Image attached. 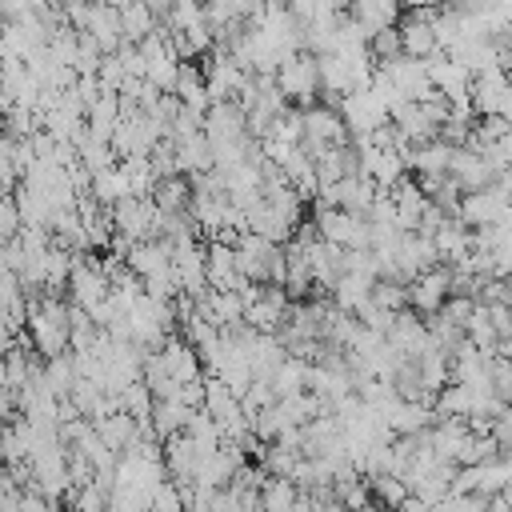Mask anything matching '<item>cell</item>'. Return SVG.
<instances>
[{"label": "cell", "instance_id": "cell-1", "mask_svg": "<svg viewBox=\"0 0 512 512\" xmlns=\"http://www.w3.org/2000/svg\"><path fill=\"white\" fill-rule=\"evenodd\" d=\"M316 232L320 240L336 244V248H372V236H368V216H356L348 208H336V204H324L316 208Z\"/></svg>", "mask_w": 512, "mask_h": 512}, {"label": "cell", "instance_id": "cell-2", "mask_svg": "<svg viewBox=\"0 0 512 512\" xmlns=\"http://www.w3.org/2000/svg\"><path fill=\"white\" fill-rule=\"evenodd\" d=\"M276 88L284 100H296V108H308L320 96V60L316 56H292L276 68Z\"/></svg>", "mask_w": 512, "mask_h": 512}, {"label": "cell", "instance_id": "cell-3", "mask_svg": "<svg viewBox=\"0 0 512 512\" xmlns=\"http://www.w3.org/2000/svg\"><path fill=\"white\" fill-rule=\"evenodd\" d=\"M508 208H512V188L496 180V184H488V188L464 192V196H460V204H456V220L484 228V224H496Z\"/></svg>", "mask_w": 512, "mask_h": 512}, {"label": "cell", "instance_id": "cell-4", "mask_svg": "<svg viewBox=\"0 0 512 512\" xmlns=\"http://www.w3.org/2000/svg\"><path fill=\"white\" fill-rule=\"evenodd\" d=\"M404 288H408V308H412V312H440L444 300L452 296V264H448V268L436 264V268L412 276Z\"/></svg>", "mask_w": 512, "mask_h": 512}, {"label": "cell", "instance_id": "cell-5", "mask_svg": "<svg viewBox=\"0 0 512 512\" xmlns=\"http://www.w3.org/2000/svg\"><path fill=\"white\" fill-rule=\"evenodd\" d=\"M428 80H432V88H436L440 96H448L452 104H468V96H472V72H468L456 56H448V52L428 56Z\"/></svg>", "mask_w": 512, "mask_h": 512}, {"label": "cell", "instance_id": "cell-6", "mask_svg": "<svg viewBox=\"0 0 512 512\" xmlns=\"http://www.w3.org/2000/svg\"><path fill=\"white\" fill-rule=\"evenodd\" d=\"M68 288H72V304L84 308V312H92L100 300H108L112 280L104 276L100 260H76L72 264V276H68Z\"/></svg>", "mask_w": 512, "mask_h": 512}, {"label": "cell", "instance_id": "cell-7", "mask_svg": "<svg viewBox=\"0 0 512 512\" xmlns=\"http://www.w3.org/2000/svg\"><path fill=\"white\" fill-rule=\"evenodd\" d=\"M244 132H248V112L236 100H212L208 104V112H204V136L212 144L244 140Z\"/></svg>", "mask_w": 512, "mask_h": 512}, {"label": "cell", "instance_id": "cell-8", "mask_svg": "<svg viewBox=\"0 0 512 512\" xmlns=\"http://www.w3.org/2000/svg\"><path fill=\"white\" fill-rule=\"evenodd\" d=\"M448 176L464 188V192H476V188H488V184H496L500 176H496V168L488 164V156L484 152H476V148H456L452 152V168H448Z\"/></svg>", "mask_w": 512, "mask_h": 512}, {"label": "cell", "instance_id": "cell-9", "mask_svg": "<svg viewBox=\"0 0 512 512\" xmlns=\"http://www.w3.org/2000/svg\"><path fill=\"white\" fill-rule=\"evenodd\" d=\"M204 272H208V288H232V292H240L248 284L240 276V268H236V244H224V240H208V248H204Z\"/></svg>", "mask_w": 512, "mask_h": 512}, {"label": "cell", "instance_id": "cell-10", "mask_svg": "<svg viewBox=\"0 0 512 512\" xmlns=\"http://www.w3.org/2000/svg\"><path fill=\"white\" fill-rule=\"evenodd\" d=\"M388 196H392V208H396V224H400V232H416L420 228V220H424V212H428V196H424V188H420V180H400V184H392L388 188Z\"/></svg>", "mask_w": 512, "mask_h": 512}, {"label": "cell", "instance_id": "cell-11", "mask_svg": "<svg viewBox=\"0 0 512 512\" xmlns=\"http://www.w3.org/2000/svg\"><path fill=\"white\" fill-rule=\"evenodd\" d=\"M280 244H272V240H264V236H256V232H244L240 240H236V268H240V276L244 280H268V260H272V252H276Z\"/></svg>", "mask_w": 512, "mask_h": 512}, {"label": "cell", "instance_id": "cell-12", "mask_svg": "<svg viewBox=\"0 0 512 512\" xmlns=\"http://www.w3.org/2000/svg\"><path fill=\"white\" fill-rule=\"evenodd\" d=\"M96 424V436L112 448V452H128L136 440H140V420L132 416V412H124V408H116V412H108V416H100V420H92Z\"/></svg>", "mask_w": 512, "mask_h": 512}, {"label": "cell", "instance_id": "cell-13", "mask_svg": "<svg viewBox=\"0 0 512 512\" xmlns=\"http://www.w3.org/2000/svg\"><path fill=\"white\" fill-rule=\"evenodd\" d=\"M124 260H128V268L144 280V276H152V272L172 268V244H168V240H136V244H128Z\"/></svg>", "mask_w": 512, "mask_h": 512}, {"label": "cell", "instance_id": "cell-14", "mask_svg": "<svg viewBox=\"0 0 512 512\" xmlns=\"http://www.w3.org/2000/svg\"><path fill=\"white\" fill-rule=\"evenodd\" d=\"M348 16L372 36L400 20V0H348Z\"/></svg>", "mask_w": 512, "mask_h": 512}, {"label": "cell", "instance_id": "cell-15", "mask_svg": "<svg viewBox=\"0 0 512 512\" xmlns=\"http://www.w3.org/2000/svg\"><path fill=\"white\" fill-rule=\"evenodd\" d=\"M452 144H444L440 136L436 140H424V144H412V152L404 156L408 168H416V176H440L452 168Z\"/></svg>", "mask_w": 512, "mask_h": 512}, {"label": "cell", "instance_id": "cell-16", "mask_svg": "<svg viewBox=\"0 0 512 512\" xmlns=\"http://www.w3.org/2000/svg\"><path fill=\"white\" fill-rule=\"evenodd\" d=\"M152 200H156V208H160L164 216H180V212L192 208V180H188L184 172L160 176L156 188H152Z\"/></svg>", "mask_w": 512, "mask_h": 512}, {"label": "cell", "instance_id": "cell-17", "mask_svg": "<svg viewBox=\"0 0 512 512\" xmlns=\"http://www.w3.org/2000/svg\"><path fill=\"white\" fill-rule=\"evenodd\" d=\"M372 284H376V280H364V276L340 272V276H336V284H332V304H336L340 312L360 316V312L372 304Z\"/></svg>", "mask_w": 512, "mask_h": 512}, {"label": "cell", "instance_id": "cell-18", "mask_svg": "<svg viewBox=\"0 0 512 512\" xmlns=\"http://www.w3.org/2000/svg\"><path fill=\"white\" fill-rule=\"evenodd\" d=\"M88 192L104 204V208H116L124 196H132V184H128V172H124V164H112V168H100V172H92V184H88Z\"/></svg>", "mask_w": 512, "mask_h": 512}, {"label": "cell", "instance_id": "cell-19", "mask_svg": "<svg viewBox=\"0 0 512 512\" xmlns=\"http://www.w3.org/2000/svg\"><path fill=\"white\" fill-rule=\"evenodd\" d=\"M192 412H196V408L180 404L176 396H172V400H156V408H152V432H156V440L164 444L168 436L184 432V428H188V416H192Z\"/></svg>", "mask_w": 512, "mask_h": 512}, {"label": "cell", "instance_id": "cell-20", "mask_svg": "<svg viewBox=\"0 0 512 512\" xmlns=\"http://www.w3.org/2000/svg\"><path fill=\"white\" fill-rule=\"evenodd\" d=\"M308 376H312V360L284 356L280 368L272 372V388H276V396H292V392H304L308 388Z\"/></svg>", "mask_w": 512, "mask_h": 512}, {"label": "cell", "instance_id": "cell-21", "mask_svg": "<svg viewBox=\"0 0 512 512\" xmlns=\"http://www.w3.org/2000/svg\"><path fill=\"white\" fill-rule=\"evenodd\" d=\"M120 24H124V40L128 44H140L144 36L156 32V12L148 0H132L128 8H120Z\"/></svg>", "mask_w": 512, "mask_h": 512}, {"label": "cell", "instance_id": "cell-22", "mask_svg": "<svg viewBox=\"0 0 512 512\" xmlns=\"http://www.w3.org/2000/svg\"><path fill=\"white\" fill-rule=\"evenodd\" d=\"M296 496H300V488L288 476H268L260 484V508L264 512H288L296 504Z\"/></svg>", "mask_w": 512, "mask_h": 512}, {"label": "cell", "instance_id": "cell-23", "mask_svg": "<svg viewBox=\"0 0 512 512\" xmlns=\"http://www.w3.org/2000/svg\"><path fill=\"white\" fill-rule=\"evenodd\" d=\"M368 488H372V500H380L388 512H396V508L404 504V496H408V484H404L400 476H392V472L368 476Z\"/></svg>", "mask_w": 512, "mask_h": 512}, {"label": "cell", "instance_id": "cell-24", "mask_svg": "<svg viewBox=\"0 0 512 512\" xmlns=\"http://www.w3.org/2000/svg\"><path fill=\"white\" fill-rule=\"evenodd\" d=\"M124 172H128V184H132V196H152L156 188V168H152V156H124L120 160Z\"/></svg>", "mask_w": 512, "mask_h": 512}, {"label": "cell", "instance_id": "cell-25", "mask_svg": "<svg viewBox=\"0 0 512 512\" xmlns=\"http://www.w3.org/2000/svg\"><path fill=\"white\" fill-rule=\"evenodd\" d=\"M368 52H372V60H376V64H388V60L404 56V40H400V28L392 24V28H380V32H372V36H368Z\"/></svg>", "mask_w": 512, "mask_h": 512}, {"label": "cell", "instance_id": "cell-26", "mask_svg": "<svg viewBox=\"0 0 512 512\" xmlns=\"http://www.w3.org/2000/svg\"><path fill=\"white\" fill-rule=\"evenodd\" d=\"M184 508H188V504H184V492H180L176 480H164V484L156 488L152 504H148V512H184Z\"/></svg>", "mask_w": 512, "mask_h": 512}, {"label": "cell", "instance_id": "cell-27", "mask_svg": "<svg viewBox=\"0 0 512 512\" xmlns=\"http://www.w3.org/2000/svg\"><path fill=\"white\" fill-rule=\"evenodd\" d=\"M20 228H24V220H20L16 196L12 192H0V240H12Z\"/></svg>", "mask_w": 512, "mask_h": 512}, {"label": "cell", "instance_id": "cell-28", "mask_svg": "<svg viewBox=\"0 0 512 512\" xmlns=\"http://www.w3.org/2000/svg\"><path fill=\"white\" fill-rule=\"evenodd\" d=\"M492 436L500 440V448H512V408H504V412L492 420Z\"/></svg>", "mask_w": 512, "mask_h": 512}, {"label": "cell", "instance_id": "cell-29", "mask_svg": "<svg viewBox=\"0 0 512 512\" xmlns=\"http://www.w3.org/2000/svg\"><path fill=\"white\" fill-rule=\"evenodd\" d=\"M404 4H408V8H440L444 0H400V8H404Z\"/></svg>", "mask_w": 512, "mask_h": 512}, {"label": "cell", "instance_id": "cell-30", "mask_svg": "<svg viewBox=\"0 0 512 512\" xmlns=\"http://www.w3.org/2000/svg\"><path fill=\"white\" fill-rule=\"evenodd\" d=\"M484 512H508V504H504V496H492V500H488V508H484Z\"/></svg>", "mask_w": 512, "mask_h": 512}, {"label": "cell", "instance_id": "cell-31", "mask_svg": "<svg viewBox=\"0 0 512 512\" xmlns=\"http://www.w3.org/2000/svg\"><path fill=\"white\" fill-rule=\"evenodd\" d=\"M0 388H8V364H4V356H0Z\"/></svg>", "mask_w": 512, "mask_h": 512}, {"label": "cell", "instance_id": "cell-32", "mask_svg": "<svg viewBox=\"0 0 512 512\" xmlns=\"http://www.w3.org/2000/svg\"><path fill=\"white\" fill-rule=\"evenodd\" d=\"M500 184H508V188H512V164H508V168L500 172Z\"/></svg>", "mask_w": 512, "mask_h": 512}, {"label": "cell", "instance_id": "cell-33", "mask_svg": "<svg viewBox=\"0 0 512 512\" xmlns=\"http://www.w3.org/2000/svg\"><path fill=\"white\" fill-rule=\"evenodd\" d=\"M500 496H504V504H508V512H512V488H504Z\"/></svg>", "mask_w": 512, "mask_h": 512}, {"label": "cell", "instance_id": "cell-34", "mask_svg": "<svg viewBox=\"0 0 512 512\" xmlns=\"http://www.w3.org/2000/svg\"><path fill=\"white\" fill-rule=\"evenodd\" d=\"M68 4H96V0H64V8H68Z\"/></svg>", "mask_w": 512, "mask_h": 512}]
</instances>
